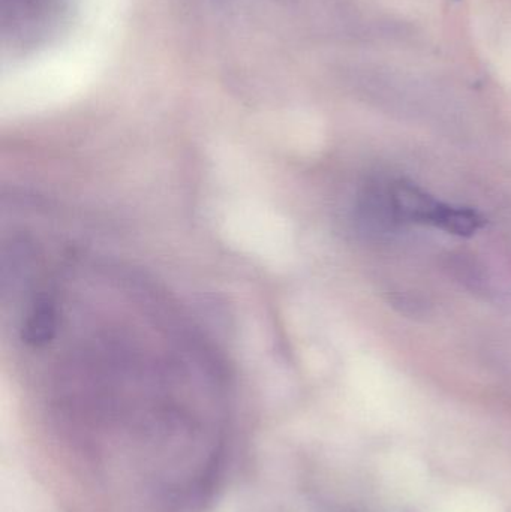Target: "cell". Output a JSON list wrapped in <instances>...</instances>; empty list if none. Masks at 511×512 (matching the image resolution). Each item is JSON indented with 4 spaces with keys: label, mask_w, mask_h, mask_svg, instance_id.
I'll return each instance as SVG.
<instances>
[{
    "label": "cell",
    "mask_w": 511,
    "mask_h": 512,
    "mask_svg": "<svg viewBox=\"0 0 511 512\" xmlns=\"http://www.w3.org/2000/svg\"><path fill=\"white\" fill-rule=\"evenodd\" d=\"M153 304L131 319L78 327L57 358V420L101 478H123L152 502L182 504L213 475L225 403L207 351Z\"/></svg>",
    "instance_id": "1"
},
{
    "label": "cell",
    "mask_w": 511,
    "mask_h": 512,
    "mask_svg": "<svg viewBox=\"0 0 511 512\" xmlns=\"http://www.w3.org/2000/svg\"><path fill=\"white\" fill-rule=\"evenodd\" d=\"M393 210L410 221L426 222L455 234H471L480 219L470 210L452 209L411 186H398L393 192Z\"/></svg>",
    "instance_id": "2"
}]
</instances>
